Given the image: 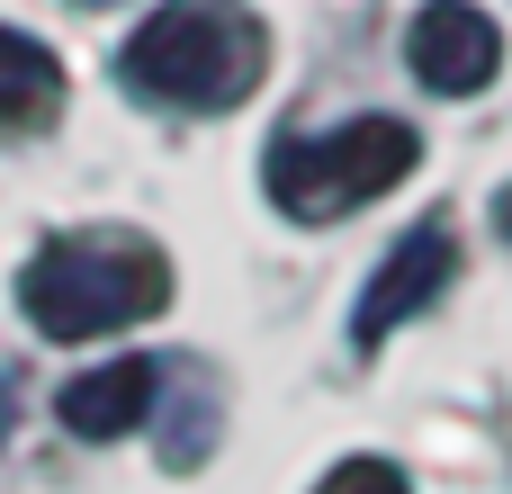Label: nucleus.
Segmentation results:
<instances>
[{
  "label": "nucleus",
  "instance_id": "f257e3e1",
  "mask_svg": "<svg viewBox=\"0 0 512 494\" xmlns=\"http://www.w3.org/2000/svg\"><path fill=\"white\" fill-rule=\"evenodd\" d=\"M261 63H270V36L243 0H171L117 54L126 90H144L162 108H234L261 90Z\"/></svg>",
  "mask_w": 512,
  "mask_h": 494
},
{
  "label": "nucleus",
  "instance_id": "f03ea898",
  "mask_svg": "<svg viewBox=\"0 0 512 494\" xmlns=\"http://www.w3.org/2000/svg\"><path fill=\"white\" fill-rule=\"evenodd\" d=\"M162 297H171V270H162V252L135 243V234H54V243L27 261V279H18L27 324L54 333V342L117 333V324L153 315Z\"/></svg>",
  "mask_w": 512,
  "mask_h": 494
},
{
  "label": "nucleus",
  "instance_id": "7ed1b4c3",
  "mask_svg": "<svg viewBox=\"0 0 512 494\" xmlns=\"http://www.w3.org/2000/svg\"><path fill=\"white\" fill-rule=\"evenodd\" d=\"M414 153H423L414 126H396V117H342V126H324V135H279L270 162H261V180H270V198H279L288 216L333 225V216H351L360 198L396 189V180L414 171Z\"/></svg>",
  "mask_w": 512,
  "mask_h": 494
},
{
  "label": "nucleus",
  "instance_id": "20e7f679",
  "mask_svg": "<svg viewBox=\"0 0 512 494\" xmlns=\"http://www.w3.org/2000/svg\"><path fill=\"white\" fill-rule=\"evenodd\" d=\"M405 63H414V81H423V90L468 99V90H486V81H495L504 36H495V18H486V9H468V0H432V9L405 27Z\"/></svg>",
  "mask_w": 512,
  "mask_h": 494
},
{
  "label": "nucleus",
  "instance_id": "39448f33",
  "mask_svg": "<svg viewBox=\"0 0 512 494\" xmlns=\"http://www.w3.org/2000/svg\"><path fill=\"white\" fill-rule=\"evenodd\" d=\"M450 270H459V243H450L441 225H414V234L378 261V279L360 288V306H351V342H387L396 324H414V315L441 297Z\"/></svg>",
  "mask_w": 512,
  "mask_h": 494
},
{
  "label": "nucleus",
  "instance_id": "423d86ee",
  "mask_svg": "<svg viewBox=\"0 0 512 494\" xmlns=\"http://www.w3.org/2000/svg\"><path fill=\"white\" fill-rule=\"evenodd\" d=\"M144 405H153V360H99V369H81V378L54 396V414H63L81 441H117V432H135Z\"/></svg>",
  "mask_w": 512,
  "mask_h": 494
},
{
  "label": "nucleus",
  "instance_id": "0eeeda50",
  "mask_svg": "<svg viewBox=\"0 0 512 494\" xmlns=\"http://www.w3.org/2000/svg\"><path fill=\"white\" fill-rule=\"evenodd\" d=\"M54 99H63V63L27 27H0V126H36Z\"/></svg>",
  "mask_w": 512,
  "mask_h": 494
},
{
  "label": "nucleus",
  "instance_id": "6e6552de",
  "mask_svg": "<svg viewBox=\"0 0 512 494\" xmlns=\"http://www.w3.org/2000/svg\"><path fill=\"white\" fill-rule=\"evenodd\" d=\"M315 494H414V486H405L387 459H342V468H333V477H324Z\"/></svg>",
  "mask_w": 512,
  "mask_h": 494
},
{
  "label": "nucleus",
  "instance_id": "1a4fd4ad",
  "mask_svg": "<svg viewBox=\"0 0 512 494\" xmlns=\"http://www.w3.org/2000/svg\"><path fill=\"white\" fill-rule=\"evenodd\" d=\"M504 234H512V189H504Z\"/></svg>",
  "mask_w": 512,
  "mask_h": 494
},
{
  "label": "nucleus",
  "instance_id": "9d476101",
  "mask_svg": "<svg viewBox=\"0 0 512 494\" xmlns=\"http://www.w3.org/2000/svg\"><path fill=\"white\" fill-rule=\"evenodd\" d=\"M81 9H108V0H81Z\"/></svg>",
  "mask_w": 512,
  "mask_h": 494
}]
</instances>
